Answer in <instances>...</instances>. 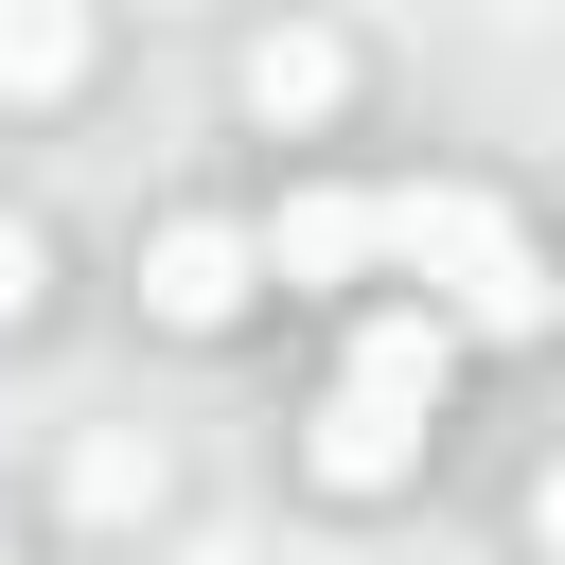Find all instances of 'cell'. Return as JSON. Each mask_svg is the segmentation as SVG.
Instances as JSON below:
<instances>
[{
  "label": "cell",
  "mask_w": 565,
  "mask_h": 565,
  "mask_svg": "<svg viewBox=\"0 0 565 565\" xmlns=\"http://www.w3.org/2000/svg\"><path fill=\"white\" fill-rule=\"evenodd\" d=\"M0 565H18V547H0Z\"/></svg>",
  "instance_id": "cell-11"
},
{
  "label": "cell",
  "mask_w": 565,
  "mask_h": 565,
  "mask_svg": "<svg viewBox=\"0 0 565 565\" xmlns=\"http://www.w3.org/2000/svg\"><path fill=\"white\" fill-rule=\"evenodd\" d=\"M35 300H53V230L0 212V335H35Z\"/></svg>",
  "instance_id": "cell-8"
},
{
  "label": "cell",
  "mask_w": 565,
  "mask_h": 565,
  "mask_svg": "<svg viewBox=\"0 0 565 565\" xmlns=\"http://www.w3.org/2000/svg\"><path fill=\"white\" fill-rule=\"evenodd\" d=\"M530 547H547V565H565V459H547V477H530Z\"/></svg>",
  "instance_id": "cell-10"
},
{
  "label": "cell",
  "mask_w": 565,
  "mask_h": 565,
  "mask_svg": "<svg viewBox=\"0 0 565 565\" xmlns=\"http://www.w3.org/2000/svg\"><path fill=\"white\" fill-rule=\"evenodd\" d=\"M353 371H371V388H406V406H441L459 318H441V300H371V318H353Z\"/></svg>",
  "instance_id": "cell-7"
},
{
  "label": "cell",
  "mask_w": 565,
  "mask_h": 565,
  "mask_svg": "<svg viewBox=\"0 0 565 565\" xmlns=\"http://www.w3.org/2000/svg\"><path fill=\"white\" fill-rule=\"evenodd\" d=\"M230 88H247V124H282V141H300V124H335V106H353V35H318V18H265Z\"/></svg>",
  "instance_id": "cell-4"
},
{
  "label": "cell",
  "mask_w": 565,
  "mask_h": 565,
  "mask_svg": "<svg viewBox=\"0 0 565 565\" xmlns=\"http://www.w3.org/2000/svg\"><path fill=\"white\" fill-rule=\"evenodd\" d=\"M371 230H388V265H406L459 335H494V353H530V335L565 318L547 247H530V230H512V194H477V177H406V194H371Z\"/></svg>",
  "instance_id": "cell-1"
},
{
  "label": "cell",
  "mask_w": 565,
  "mask_h": 565,
  "mask_svg": "<svg viewBox=\"0 0 565 565\" xmlns=\"http://www.w3.org/2000/svg\"><path fill=\"white\" fill-rule=\"evenodd\" d=\"M88 512H159V459L141 441H88Z\"/></svg>",
  "instance_id": "cell-9"
},
{
  "label": "cell",
  "mask_w": 565,
  "mask_h": 565,
  "mask_svg": "<svg viewBox=\"0 0 565 565\" xmlns=\"http://www.w3.org/2000/svg\"><path fill=\"white\" fill-rule=\"evenodd\" d=\"M265 300V230H230V212H159V247H141V318L159 335H230Z\"/></svg>",
  "instance_id": "cell-3"
},
{
  "label": "cell",
  "mask_w": 565,
  "mask_h": 565,
  "mask_svg": "<svg viewBox=\"0 0 565 565\" xmlns=\"http://www.w3.org/2000/svg\"><path fill=\"white\" fill-rule=\"evenodd\" d=\"M371 265H388L371 194H282V230H265V282H371Z\"/></svg>",
  "instance_id": "cell-6"
},
{
  "label": "cell",
  "mask_w": 565,
  "mask_h": 565,
  "mask_svg": "<svg viewBox=\"0 0 565 565\" xmlns=\"http://www.w3.org/2000/svg\"><path fill=\"white\" fill-rule=\"evenodd\" d=\"M88 53H106V18H88V0H0V106H71V88H88Z\"/></svg>",
  "instance_id": "cell-5"
},
{
  "label": "cell",
  "mask_w": 565,
  "mask_h": 565,
  "mask_svg": "<svg viewBox=\"0 0 565 565\" xmlns=\"http://www.w3.org/2000/svg\"><path fill=\"white\" fill-rule=\"evenodd\" d=\"M424 424H441V406H406V388H371V371H335V388L300 406V477H318L335 512H388V494L424 477Z\"/></svg>",
  "instance_id": "cell-2"
}]
</instances>
